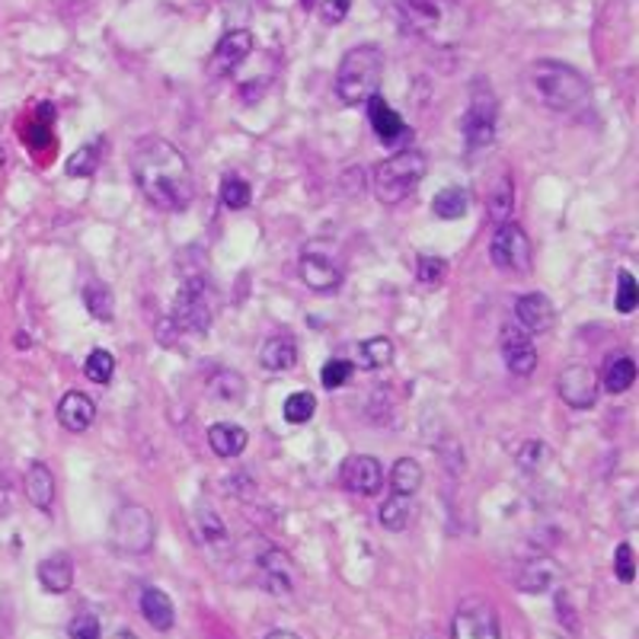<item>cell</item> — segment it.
<instances>
[{"label": "cell", "instance_id": "obj_1", "mask_svg": "<svg viewBox=\"0 0 639 639\" xmlns=\"http://www.w3.org/2000/svg\"><path fill=\"white\" fill-rule=\"evenodd\" d=\"M131 176L141 196L161 212H186L196 199V176L186 154L164 138H141L134 144Z\"/></svg>", "mask_w": 639, "mask_h": 639}, {"label": "cell", "instance_id": "obj_2", "mask_svg": "<svg viewBox=\"0 0 639 639\" xmlns=\"http://www.w3.org/2000/svg\"><path fill=\"white\" fill-rule=\"evenodd\" d=\"M528 86L551 113L559 116H576L592 106L589 78L566 61H551V58L534 61L528 68Z\"/></svg>", "mask_w": 639, "mask_h": 639}, {"label": "cell", "instance_id": "obj_3", "mask_svg": "<svg viewBox=\"0 0 639 639\" xmlns=\"http://www.w3.org/2000/svg\"><path fill=\"white\" fill-rule=\"evenodd\" d=\"M383 48L381 45H355L342 55L340 71H336V96L345 106L368 103L383 81Z\"/></svg>", "mask_w": 639, "mask_h": 639}, {"label": "cell", "instance_id": "obj_4", "mask_svg": "<svg viewBox=\"0 0 639 639\" xmlns=\"http://www.w3.org/2000/svg\"><path fill=\"white\" fill-rule=\"evenodd\" d=\"M426 154L416 151V147H403V151L390 154L371 173L378 202H383V205H400L403 199H410L419 189V182L426 179Z\"/></svg>", "mask_w": 639, "mask_h": 639}, {"label": "cell", "instance_id": "obj_5", "mask_svg": "<svg viewBox=\"0 0 639 639\" xmlns=\"http://www.w3.org/2000/svg\"><path fill=\"white\" fill-rule=\"evenodd\" d=\"M403 33H413L419 39H445V36H454L464 23L461 10L451 3V0H400L393 7Z\"/></svg>", "mask_w": 639, "mask_h": 639}, {"label": "cell", "instance_id": "obj_6", "mask_svg": "<svg viewBox=\"0 0 639 639\" xmlns=\"http://www.w3.org/2000/svg\"><path fill=\"white\" fill-rule=\"evenodd\" d=\"M214 320V292L205 275H182L173 298V323L186 333H209Z\"/></svg>", "mask_w": 639, "mask_h": 639}, {"label": "cell", "instance_id": "obj_7", "mask_svg": "<svg viewBox=\"0 0 639 639\" xmlns=\"http://www.w3.org/2000/svg\"><path fill=\"white\" fill-rule=\"evenodd\" d=\"M496 126H499V103H496V93L489 90L486 81H476L473 93H470L468 113H464V144L468 151H486L493 141H496Z\"/></svg>", "mask_w": 639, "mask_h": 639}, {"label": "cell", "instance_id": "obj_8", "mask_svg": "<svg viewBox=\"0 0 639 639\" xmlns=\"http://www.w3.org/2000/svg\"><path fill=\"white\" fill-rule=\"evenodd\" d=\"M154 541H157V521L144 506H122L113 514V547L119 554H151Z\"/></svg>", "mask_w": 639, "mask_h": 639}, {"label": "cell", "instance_id": "obj_9", "mask_svg": "<svg viewBox=\"0 0 639 639\" xmlns=\"http://www.w3.org/2000/svg\"><path fill=\"white\" fill-rule=\"evenodd\" d=\"M451 639H502L496 607L483 597H470L451 620Z\"/></svg>", "mask_w": 639, "mask_h": 639}, {"label": "cell", "instance_id": "obj_10", "mask_svg": "<svg viewBox=\"0 0 639 639\" xmlns=\"http://www.w3.org/2000/svg\"><path fill=\"white\" fill-rule=\"evenodd\" d=\"M489 259H493V265H499L506 272H528L531 269L528 234L514 221L499 224L496 234H493V244H489Z\"/></svg>", "mask_w": 639, "mask_h": 639}, {"label": "cell", "instance_id": "obj_11", "mask_svg": "<svg viewBox=\"0 0 639 639\" xmlns=\"http://www.w3.org/2000/svg\"><path fill=\"white\" fill-rule=\"evenodd\" d=\"M597 375L589 368V365H569L559 381H556V390H559V400L572 410H592L597 400Z\"/></svg>", "mask_w": 639, "mask_h": 639}, {"label": "cell", "instance_id": "obj_12", "mask_svg": "<svg viewBox=\"0 0 639 639\" xmlns=\"http://www.w3.org/2000/svg\"><path fill=\"white\" fill-rule=\"evenodd\" d=\"M250 51H253V33L250 29H244V26L240 29H227L221 36V43L214 45L212 61H209L212 78H227L230 71H237L247 61Z\"/></svg>", "mask_w": 639, "mask_h": 639}, {"label": "cell", "instance_id": "obj_13", "mask_svg": "<svg viewBox=\"0 0 639 639\" xmlns=\"http://www.w3.org/2000/svg\"><path fill=\"white\" fill-rule=\"evenodd\" d=\"M300 282L310 292H320V295L336 292L342 282L340 262L330 253H323V250H307V253L300 256Z\"/></svg>", "mask_w": 639, "mask_h": 639}, {"label": "cell", "instance_id": "obj_14", "mask_svg": "<svg viewBox=\"0 0 639 639\" xmlns=\"http://www.w3.org/2000/svg\"><path fill=\"white\" fill-rule=\"evenodd\" d=\"M342 483L358 496H378L383 486V468L371 454H352L342 464Z\"/></svg>", "mask_w": 639, "mask_h": 639}, {"label": "cell", "instance_id": "obj_15", "mask_svg": "<svg viewBox=\"0 0 639 639\" xmlns=\"http://www.w3.org/2000/svg\"><path fill=\"white\" fill-rule=\"evenodd\" d=\"M256 569H259L262 589H269L272 595H288V592H292V585H295V569H292L288 556L282 554L279 547H265L262 554L256 556Z\"/></svg>", "mask_w": 639, "mask_h": 639}, {"label": "cell", "instance_id": "obj_16", "mask_svg": "<svg viewBox=\"0 0 639 639\" xmlns=\"http://www.w3.org/2000/svg\"><path fill=\"white\" fill-rule=\"evenodd\" d=\"M514 320L524 333H547L554 327L556 310L547 295L531 292V295H521L514 300Z\"/></svg>", "mask_w": 639, "mask_h": 639}, {"label": "cell", "instance_id": "obj_17", "mask_svg": "<svg viewBox=\"0 0 639 639\" xmlns=\"http://www.w3.org/2000/svg\"><path fill=\"white\" fill-rule=\"evenodd\" d=\"M502 358H506V368L518 378H524L537 368V348H534L531 336L518 327L502 330Z\"/></svg>", "mask_w": 639, "mask_h": 639}, {"label": "cell", "instance_id": "obj_18", "mask_svg": "<svg viewBox=\"0 0 639 639\" xmlns=\"http://www.w3.org/2000/svg\"><path fill=\"white\" fill-rule=\"evenodd\" d=\"M368 119H371V128H375V134L381 138L383 144H397V141H406L413 134L410 126L397 116V109L383 99L381 93H375L368 99Z\"/></svg>", "mask_w": 639, "mask_h": 639}, {"label": "cell", "instance_id": "obj_19", "mask_svg": "<svg viewBox=\"0 0 639 639\" xmlns=\"http://www.w3.org/2000/svg\"><path fill=\"white\" fill-rule=\"evenodd\" d=\"M58 423L68 431H86L96 423V403L86 397L84 390H71L58 403Z\"/></svg>", "mask_w": 639, "mask_h": 639}, {"label": "cell", "instance_id": "obj_20", "mask_svg": "<svg viewBox=\"0 0 639 639\" xmlns=\"http://www.w3.org/2000/svg\"><path fill=\"white\" fill-rule=\"evenodd\" d=\"M36 576H39V585H43L45 592L64 595L74 585V563H71L68 554L45 556L43 563H39V569H36Z\"/></svg>", "mask_w": 639, "mask_h": 639}, {"label": "cell", "instance_id": "obj_21", "mask_svg": "<svg viewBox=\"0 0 639 639\" xmlns=\"http://www.w3.org/2000/svg\"><path fill=\"white\" fill-rule=\"evenodd\" d=\"M298 362V345L288 333H275L272 340H265L262 352H259V365L272 375H282V371H292Z\"/></svg>", "mask_w": 639, "mask_h": 639}, {"label": "cell", "instance_id": "obj_22", "mask_svg": "<svg viewBox=\"0 0 639 639\" xmlns=\"http://www.w3.org/2000/svg\"><path fill=\"white\" fill-rule=\"evenodd\" d=\"M141 614H144V620H147L154 630H161V634L173 630V624H176V607H173L170 595H167L164 589H154V585H147V589L141 592Z\"/></svg>", "mask_w": 639, "mask_h": 639}, {"label": "cell", "instance_id": "obj_23", "mask_svg": "<svg viewBox=\"0 0 639 639\" xmlns=\"http://www.w3.org/2000/svg\"><path fill=\"white\" fill-rule=\"evenodd\" d=\"M209 445L217 458H240L244 448L250 445V435L247 428L234 426V423H214L209 428Z\"/></svg>", "mask_w": 639, "mask_h": 639}, {"label": "cell", "instance_id": "obj_24", "mask_svg": "<svg viewBox=\"0 0 639 639\" xmlns=\"http://www.w3.org/2000/svg\"><path fill=\"white\" fill-rule=\"evenodd\" d=\"M26 499L39 511H51V502H55V476H51V470L45 468L43 461H33L26 468Z\"/></svg>", "mask_w": 639, "mask_h": 639}, {"label": "cell", "instance_id": "obj_25", "mask_svg": "<svg viewBox=\"0 0 639 639\" xmlns=\"http://www.w3.org/2000/svg\"><path fill=\"white\" fill-rule=\"evenodd\" d=\"M556 582V563L551 559H534L521 569L518 576V589L528 592V595H544L551 585Z\"/></svg>", "mask_w": 639, "mask_h": 639}, {"label": "cell", "instance_id": "obj_26", "mask_svg": "<svg viewBox=\"0 0 639 639\" xmlns=\"http://www.w3.org/2000/svg\"><path fill=\"white\" fill-rule=\"evenodd\" d=\"M419 486H423V468H419V461L400 458V461L393 464V470H390V489H393L397 496H416Z\"/></svg>", "mask_w": 639, "mask_h": 639}, {"label": "cell", "instance_id": "obj_27", "mask_svg": "<svg viewBox=\"0 0 639 639\" xmlns=\"http://www.w3.org/2000/svg\"><path fill=\"white\" fill-rule=\"evenodd\" d=\"M468 209H470L468 189H458V186L441 189V192L435 196V202H431V214L441 217V221H458V217L468 214Z\"/></svg>", "mask_w": 639, "mask_h": 639}, {"label": "cell", "instance_id": "obj_28", "mask_svg": "<svg viewBox=\"0 0 639 639\" xmlns=\"http://www.w3.org/2000/svg\"><path fill=\"white\" fill-rule=\"evenodd\" d=\"M410 521H413V496H390V499H383L381 506V528L387 531H406L410 528Z\"/></svg>", "mask_w": 639, "mask_h": 639}, {"label": "cell", "instance_id": "obj_29", "mask_svg": "<svg viewBox=\"0 0 639 639\" xmlns=\"http://www.w3.org/2000/svg\"><path fill=\"white\" fill-rule=\"evenodd\" d=\"M637 381V362L634 358H614L604 368V390L607 393H627Z\"/></svg>", "mask_w": 639, "mask_h": 639}, {"label": "cell", "instance_id": "obj_30", "mask_svg": "<svg viewBox=\"0 0 639 639\" xmlns=\"http://www.w3.org/2000/svg\"><path fill=\"white\" fill-rule=\"evenodd\" d=\"M393 362V342L387 336H375V340H365L358 345V365L368 368V371H381Z\"/></svg>", "mask_w": 639, "mask_h": 639}, {"label": "cell", "instance_id": "obj_31", "mask_svg": "<svg viewBox=\"0 0 639 639\" xmlns=\"http://www.w3.org/2000/svg\"><path fill=\"white\" fill-rule=\"evenodd\" d=\"M209 390H212L214 400H221V403H240L244 393H247V381L237 371H217V375L209 378Z\"/></svg>", "mask_w": 639, "mask_h": 639}, {"label": "cell", "instance_id": "obj_32", "mask_svg": "<svg viewBox=\"0 0 639 639\" xmlns=\"http://www.w3.org/2000/svg\"><path fill=\"white\" fill-rule=\"evenodd\" d=\"M84 304L86 310L93 313V320H99V323H109V320L116 317V300L109 295V288L99 285V282H90V285H86Z\"/></svg>", "mask_w": 639, "mask_h": 639}, {"label": "cell", "instance_id": "obj_33", "mask_svg": "<svg viewBox=\"0 0 639 639\" xmlns=\"http://www.w3.org/2000/svg\"><path fill=\"white\" fill-rule=\"evenodd\" d=\"M196 528H199V537L205 544H224L227 541V528H224L221 514L209 502H199L196 506Z\"/></svg>", "mask_w": 639, "mask_h": 639}, {"label": "cell", "instance_id": "obj_34", "mask_svg": "<svg viewBox=\"0 0 639 639\" xmlns=\"http://www.w3.org/2000/svg\"><path fill=\"white\" fill-rule=\"evenodd\" d=\"M486 209H489L496 224H506V221H509L511 212H514V186H511V176H502V179L496 182V189L489 192Z\"/></svg>", "mask_w": 639, "mask_h": 639}, {"label": "cell", "instance_id": "obj_35", "mask_svg": "<svg viewBox=\"0 0 639 639\" xmlns=\"http://www.w3.org/2000/svg\"><path fill=\"white\" fill-rule=\"evenodd\" d=\"M285 423H292V426H304V423H310L313 419V413H317V397L313 393H307V390H298V393H292L288 400H285Z\"/></svg>", "mask_w": 639, "mask_h": 639}, {"label": "cell", "instance_id": "obj_36", "mask_svg": "<svg viewBox=\"0 0 639 639\" xmlns=\"http://www.w3.org/2000/svg\"><path fill=\"white\" fill-rule=\"evenodd\" d=\"M250 199H253V189H250L247 179H240V176H224V182H221V202H224L230 212L247 209Z\"/></svg>", "mask_w": 639, "mask_h": 639}, {"label": "cell", "instance_id": "obj_37", "mask_svg": "<svg viewBox=\"0 0 639 639\" xmlns=\"http://www.w3.org/2000/svg\"><path fill=\"white\" fill-rule=\"evenodd\" d=\"M84 375L93 383H109L113 381V375H116V358H113V352H106V348H96V352H90L84 362Z\"/></svg>", "mask_w": 639, "mask_h": 639}, {"label": "cell", "instance_id": "obj_38", "mask_svg": "<svg viewBox=\"0 0 639 639\" xmlns=\"http://www.w3.org/2000/svg\"><path fill=\"white\" fill-rule=\"evenodd\" d=\"M103 157V141H90L68 161V176H93Z\"/></svg>", "mask_w": 639, "mask_h": 639}, {"label": "cell", "instance_id": "obj_39", "mask_svg": "<svg viewBox=\"0 0 639 639\" xmlns=\"http://www.w3.org/2000/svg\"><path fill=\"white\" fill-rule=\"evenodd\" d=\"M547 458H551V451H547L544 441H524V445L518 448V454H514L518 468L524 470V473H537V470L547 464Z\"/></svg>", "mask_w": 639, "mask_h": 639}, {"label": "cell", "instance_id": "obj_40", "mask_svg": "<svg viewBox=\"0 0 639 639\" xmlns=\"http://www.w3.org/2000/svg\"><path fill=\"white\" fill-rule=\"evenodd\" d=\"M614 304H617V310H620V313H634V310L639 307V285L630 272H620V279H617V298H614Z\"/></svg>", "mask_w": 639, "mask_h": 639}, {"label": "cell", "instance_id": "obj_41", "mask_svg": "<svg viewBox=\"0 0 639 639\" xmlns=\"http://www.w3.org/2000/svg\"><path fill=\"white\" fill-rule=\"evenodd\" d=\"M352 371H355V365L352 362H345V358H330L327 365H323V375H320V381L327 390H336L342 383L352 381Z\"/></svg>", "mask_w": 639, "mask_h": 639}, {"label": "cell", "instance_id": "obj_42", "mask_svg": "<svg viewBox=\"0 0 639 639\" xmlns=\"http://www.w3.org/2000/svg\"><path fill=\"white\" fill-rule=\"evenodd\" d=\"M448 272V262L441 256H419V269H416V279L423 285H438Z\"/></svg>", "mask_w": 639, "mask_h": 639}, {"label": "cell", "instance_id": "obj_43", "mask_svg": "<svg viewBox=\"0 0 639 639\" xmlns=\"http://www.w3.org/2000/svg\"><path fill=\"white\" fill-rule=\"evenodd\" d=\"M68 634H71V639H103V627H99L96 614H78L68 624Z\"/></svg>", "mask_w": 639, "mask_h": 639}, {"label": "cell", "instance_id": "obj_44", "mask_svg": "<svg viewBox=\"0 0 639 639\" xmlns=\"http://www.w3.org/2000/svg\"><path fill=\"white\" fill-rule=\"evenodd\" d=\"M614 576H617L620 582H634L637 563H634V547H630V544H620V547L614 551Z\"/></svg>", "mask_w": 639, "mask_h": 639}, {"label": "cell", "instance_id": "obj_45", "mask_svg": "<svg viewBox=\"0 0 639 639\" xmlns=\"http://www.w3.org/2000/svg\"><path fill=\"white\" fill-rule=\"evenodd\" d=\"M345 13H348V0H323L320 3V20L327 26H340L342 20H345Z\"/></svg>", "mask_w": 639, "mask_h": 639}, {"label": "cell", "instance_id": "obj_46", "mask_svg": "<svg viewBox=\"0 0 639 639\" xmlns=\"http://www.w3.org/2000/svg\"><path fill=\"white\" fill-rule=\"evenodd\" d=\"M256 0H224V7H227V16L234 20V23H240V20H247L250 16V10H253Z\"/></svg>", "mask_w": 639, "mask_h": 639}, {"label": "cell", "instance_id": "obj_47", "mask_svg": "<svg viewBox=\"0 0 639 639\" xmlns=\"http://www.w3.org/2000/svg\"><path fill=\"white\" fill-rule=\"evenodd\" d=\"M265 639H300L298 634H292V630H272Z\"/></svg>", "mask_w": 639, "mask_h": 639}, {"label": "cell", "instance_id": "obj_48", "mask_svg": "<svg viewBox=\"0 0 639 639\" xmlns=\"http://www.w3.org/2000/svg\"><path fill=\"white\" fill-rule=\"evenodd\" d=\"M109 639H138L134 634H128V630H119V634H113Z\"/></svg>", "mask_w": 639, "mask_h": 639}, {"label": "cell", "instance_id": "obj_49", "mask_svg": "<svg viewBox=\"0 0 639 639\" xmlns=\"http://www.w3.org/2000/svg\"><path fill=\"white\" fill-rule=\"evenodd\" d=\"M378 3H383V7H390V10H393V7H397L400 0H378Z\"/></svg>", "mask_w": 639, "mask_h": 639}, {"label": "cell", "instance_id": "obj_50", "mask_svg": "<svg viewBox=\"0 0 639 639\" xmlns=\"http://www.w3.org/2000/svg\"><path fill=\"white\" fill-rule=\"evenodd\" d=\"M300 3H304V7H313V0H300Z\"/></svg>", "mask_w": 639, "mask_h": 639}]
</instances>
